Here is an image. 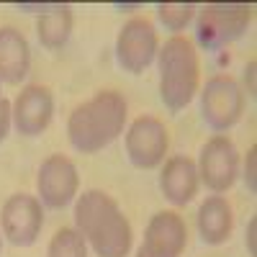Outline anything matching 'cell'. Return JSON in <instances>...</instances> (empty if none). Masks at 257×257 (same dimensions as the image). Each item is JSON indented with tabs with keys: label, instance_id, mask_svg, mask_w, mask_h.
I'll return each instance as SVG.
<instances>
[{
	"label": "cell",
	"instance_id": "obj_1",
	"mask_svg": "<svg viewBox=\"0 0 257 257\" xmlns=\"http://www.w3.org/2000/svg\"><path fill=\"white\" fill-rule=\"evenodd\" d=\"M75 224L98 257H126L132 252V224L108 193L85 190L75 206Z\"/></svg>",
	"mask_w": 257,
	"mask_h": 257
},
{
	"label": "cell",
	"instance_id": "obj_2",
	"mask_svg": "<svg viewBox=\"0 0 257 257\" xmlns=\"http://www.w3.org/2000/svg\"><path fill=\"white\" fill-rule=\"evenodd\" d=\"M126 116L128 108L123 95L116 90H100L70 113V144L80 155H95L121 137Z\"/></svg>",
	"mask_w": 257,
	"mask_h": 257
},
{
	"label": "cell",
	"instance_id": "obj_3",
	"mask_svg": "<svg viewBox=\"0 0 257 257\" xmlns=\"http://www.w3.org/2000/svg\"><path fill=\"white\" fill-rule=\"evenodd\" d=\"M160 98L170 113H180L193 103L201 88V59L196 44L185 36H173L157 52Z\"/></svg>",
	"mask_w": 257,
	"mask_h": 257
},
{
	"label": "cell",
	"instance_id": "obj_4",
	"mask_svg": "<svg viewBox=\"0 0 257 257\" xmlns=\"http://www.w3.org/2000/svg\"><path fill=\"white\" fill-rule=\"evenodd\" d=\"M196 39L206 49H221L244 36L252 26L254 6L244 3H211L196 13Z\"/></svg>",
	"mask_w": 257,
	"mask_h": 257
},
{
	"label": "cell",
	"instance_id": "obj_5",
	"mask_svg": "<svg viewBox=\"0 0 257 257\" xmlns=\"http://www.w3.org/2000/svg\"><path fill=\"white\" fill-rule=\"evenodd\" d=\"M244 113V93L229 75H213L201 93V118L213 132H229Z\"/></svg>",
	"mask_w": 257,
	"mask_h": 257
},
{
	"label": "cell",
	"instance_id": "obj_6",
	"mask_svg": "<svg viewBox=\"0 0 257 257\" xmlns=\"http://www.w3.org/2000/svg\"><path fill=\"white\" fill-rule=\"evenodd\" d=\"M157 52H160V44H157V31L152 26V21L132 18L121 26L116 36V62L123 72L142 75L155 62Z\"/></svg>",
	"mask_w": 257,
	"mask_h": 257
},
{
	"label": "cell",
	"instance_id": "obj_7",
	"mask_svg": "<svg viewBox=\"0 0 257 257\" xmlns=\"http://www.w3.org/2000/svg\"><path fill=\"white\" fill-rule=\"evenodd\" d=\"M196 167L201 183L219 196V193H226L239 175V152L229 137L216 134L203 144Z\"/></svg>",
	"mask_w": 257,
	"mask_h": 257
},
{
	"label": "cell",
	"instance_id": "obj_8",
	"mask_svg": "<svg viewBox=\"0 0 257 257\" xmlns=\"http://www.w3.org/2000/svg\"><path fill=\"white\" fill-rule=\"evenodd\" d=\"M170 147L167 128L155 116H139L126 132V155L134 167L155 170L165 162Z\"/></svg>",
	"mask_w": 257,
	"mask_h": 257
},
{
	"label": "cell",
	"instance_id": "obj_9",
	"mask_svg": "<svg viewBox=\"0 0 257 257\" xmlns=\"http://www.w3.org/2000/svg\"><path fill=\"white\" fill-rule=\"evenodd\" d=\"M0 226L6 239L16 247H31L39 239V231L44 226V208L41 201L29 193H16L3 203L0 211Z\"/></svg>",
	"mask_w": 257,
	"mask_h": 257
},
{
	"label": "cell",
	"instance_id": "obj_10",
	"mask_svg": "<svg viewBox=\"0 0 257 257\" xmlns=\"http://www.w3.org/2000/svg\"><path fill=\"white\" fill-rule=\"evenodd\" d=\"M77 188H80V175L70 157L52 155L41 162L36 175V190H39V201L47 208L70 206L77 196Z\"/></svg>",
	"mask_w": 257,
	"mask_h": 257
},
{
	"label": "cell",
	"instance_id": "obj_11",
	"mask_svg": "<svg viewBox=\"0 0 257 257\" xmlns=\"http://www.w3.org/2000/svg\"><path fill=\"white\" fill-rule=\"evenodd\" d=\"M54 116V98L47 85H26L13 100V126L21 137H39Z\"/></svg>",
	"mask_w": 257,
	"mask_h": 257
},
{
	"label": "cell",
	"instance_id": "obj_12",
	"mask_svg": "<svg viewBox=\"0 0 257 257\" xmlns=\"http://www.w3.org/2000/svg\"><path fill=\"white\" fill-rule=\"evenodd\" d=\"M188 242V229L178 211H160L147 224L144 249L152 257H180Z\"/></svg>",
	"mask_w": 257,
	"mask_h": 257
},
{
	"label": "cell",
	"instance_id": "obj_13",
	"mask_svg": "<svg viewBox=\"0 0 257 257\" xmlns=\"http://www.w3.org/2000/svg\"><path fill=\"white\" fill-rule=\"evenodd\" d=\"M201 178L198 167L190 157H170L160 173V190L173 206H188L198 193Z\"/></svg>",
	"mask_w": 257,
	"mask_h": 257
},
{
	"label": "cell",
	"instance_id": "obj_14",
	"mask_svg": "<svg viewBox=\"0 0 257 257\" xmlns=\"http://www.w3.org/2000/svg\"><path fill=\"white\" fill-rule=\"evenodd\" d=\"M31 70V49L26 36L13 26L0 29V82L18 85Z\"/></svg>",
	"mask_w": 257,
	"mask_h": 257
},
{
	"label": "cell",
	"instance_id": "obj_15",
	"mask_svg": "<svg viewBox=\"0 0 257 257\" xmlns=\"http://www.w3.org/2000/svg\"><path fill=\"white\" fill-rule=\"evenodd\" d=\"M234 226V213L224 196H208L198 208V234L206 244H224Z\"/></svg>",
	"mask_w": 257,
	"mask_h": 257
},
{
	"label": "cell",
	"instance_id": "obj_16",
	"mask_svg": "<svg viewBox=\"0 0 257 257\" xmlns=\"http://www.w3.org/2000/svg\"><path fill=\"white\" fill-rule=\"evenodd\" d=\"M72 24H75L72 6L54 3L47 13H41L39 21H36V36H39V41H41V47L49 49V52L62 49V47L70 41Z\"/></svg>",
	"mask_w": 257,
	"mask_h": 257
},
{
	"label": "cell",
	"instance_id": "obj_17",
	"mask_svg": "<svg viewBox=\"0 0 257 257\" xmlns=\"http://www.w3.org/2000/svg\"><path fill=\"white\" fill-rule=\"evenodd\" d=\"M49 257H88V242L85 237L72 229V226H62L52 242H49Z\"/></svg>",
	"mask_w": 257,
	"mask_h": 257
},
{
	"label": "cell",
	"instance_id": "obj_18",
	"mask_svg": "<svg viewBox=\"0 0 257 257\" xmlns=\"http://www.w3.org/2000/svg\"><path fill=\"white\" fill-rule=\"evenodd\" d=\"M198 13V6L193 3H160L157 18L167 31H183Z\"/></svg>",
	"mask_w": 257,
	"mask_h": 257
},
{
	"label": "cell",
	"instance_id": "obj_19",
	"mask_svg": "<svg viewBox=\"0 0 257 257\" xmlns=\"http://www.w3.org/2000/svg\"><path fill=\"white\" fill-rule=\"evenodd\" d=\"M244 183L249 193H257V147L252 144L247 149V160H244Z\"/></svg>",
	"mask_w": 257,
	"mask_h": 257
},
{
	"label": "cell",
	"instance_id": "obj_20",
	"mask_svg": "<svg viewBox=\"0 0 257 257\" xmlns=\"http://www.w3.org/2000/svg\"><path fill=\"white\" fill-rule=\"evenodd\" d=\"M11 126H13V105L8 98H0V144L8 139Z\"/></svg>",
	"mask_w": 257,
	"mask_h": 257
},
{
	"label": "cell",
	"instance_id": "obj_21",
	"mask_svg": "<svg viewBox=\"0 0 257 257\" xmlns=\"http://www.w3.org/2000/svg\"><path fill=\"white\" fill-rule=\"evenodd\" d=\"M244 242H247V252H249V257H254V254H257V219H252V221L247 224Z\"/></svg>",
	"mask_w": 257,
	"mask_h": 257
},
{
	"label": "cell",
	"instance_id": "obj_22",
	"mask_svg": "<svg viewBox=\"0 0 257 257\" xmlns=\"http://www.w3.org/2000/svg\"><path fill=\"white\" fill-rule=\"evenodd\" d=\"M254 72H257V62L254 59H249L247 62V67H244V85H247V95L249 98H254Z\"/></svg>",
	"mask_w": 257,
	"mask_h": 257
},
{
	"label": "cell",
	"instance_id": "obj_23",
	"mask_svg": "<svg viewBox=\"0 0 257 257\" xmlns=\"http://www.w3.org/2000/svg\"><path fill=\"white\" fill-rule=\"evenodd\" d=\"M137 257H152V254H149L144 247H139V249H137Z\"/></svg>",
	"mask_w": 257,
	"mask_h": 257
},
{
	"label": "cell",
	"instance_id": "obj_24",
	"mask_svg": "<svg viewBox=\"0 0 257 257\" xmlns=\"http://www.w3.org/2000/svg\"><path fill=\"white\" fill-rule=\"evenodd\" d=\"M0 249H3V239H0Z\"/></svg>",
	"mask_w": 257,
	"mask_h": 257
},
{
	"label": "cell",
	"instance_id": "obj_25",
	"mask_svg": "<svg viewBox=\"0 0 257 257\" xmlns=\"http://www.w3.org/2000/svg\"><path fill=\"white\" fill-rule=\"evenodd\" d=\"M0 98H3V95H0Z\"/></svg>",
	"mask_w": 257,
	"mask_h": 257
}]
</instances>
